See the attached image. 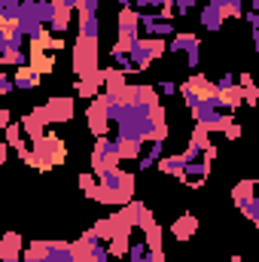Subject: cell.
I'll return each instance as SVG.
<instances>
[{"label":"cell","mask_w":259,"mask_h":262,"mask_svg":"<svg viewBox=\"0 0 259 262\" xmlns=\"http://www.w3.org/2000/svg\"><path fill=\"white\" fill-rule=\"evenodd\" d=\"M131 189H134V177L128 171H122L119 165L116 168H104L98 171V198L95 201H104V204H131Z\"/></svg>","instance_id":"obj_1"},{"label":"cell","mask_w":259,"mask_h":262,"mask_svg":"<svg viewBox=\"0 0 259 262\" xmlns=\"http://www.w3.org/2000/svg\"><path fill=\"white\" fill-rule=\"evenodd\" d=\"M34 143H31V165H37L40 171H46V168H52V165H58L61 159H64V143L55 137V134H49V131H40L37 137H31Z\"/></svg>","instance_id":"obj_2"},{"label":"cell","mask_w":259,"mask_h":262,"mask_svg":"<svg viewBox=\"0 0 259 262\" xmlns=\"http://www.w3.org/2000/svg\"><path fill=\"white\" fill-rule=\"evenodd\" d=\"M122 159L125 156H122V146H119L116 137L107 134V137H98L95 140V149H92V168H95V174L104 171V168H116Z\"/></svg>","instance_id":"obj_3"},{"label":"cell","mask_w":259,"mask_h":262,"mask_svg":"<svg viewBox=\"0 0 259 262\" xmlns=\"http://www.w3.org/2000/svg\"><path fill=\"white\" fill-rule=\"evenodd\" d=\"M165 49H168V46H165V40H159V37H140V40L128 43V55H131V61H134L137 70H146Z\"/></svg>","instance_id":"obj_4"},{"label":"cell","mask_w":259,"mask_h":262,"mask_svg":"<svg viewBox=\"0 0 259 262\" xmlns=\"http://www.w3.org/2000/svg\"><path fill=\"white\" fill-rule=\"evenodd\" d=\"M232 198L238 204V210L259 226V180H241L235 189H232Z\"/></svg>","instance_id":"obj_5"},{"label":"cell","mask_w":259,"mask_h":262,"mask_svg":"<svg viewBox=\"0 0 259 262\" xmlns=\"http://www.w3.org/2000/svg\"><path fill=\"white\" fill-rule=\"evenodd\" d=\"M168 52L171 55H186V67L195 70L201 61V40L195 34H177L171 43H168Z\"/></svg>","instance_id":"obj_6"},{"label":"cell","mask_w":259,"mask_h":262,"mask_svg":"<svg viewBox=\"0 0 259 262\" xmlns=\"http://www.w3.org/2000/svg\"><path fill=\"white\" fill-rule=\"evenodd\" d=\"M43 122H67L73 116V98H52L40 110H34Z\"/></svg>","instance_id":"obj_7"},{"label":"cell","mask_w":259,"mask_h":262,"mask_svg":"<svg viewBox=\"0 0 259 262\" xmlns=\"http://www.w3.org/2000/svg\"><path fill=\"white\" fill-rule=\"evenodd\" d=\"M73 67H76L79 76L98 70V43H92V40H79V43H76V64Z\"/></svg>","instance_id":"obj_8"},{"label":"cell","mask_w":259,"mask_h":262,"mask_svg":"<svg viewBox=\"0 0 259 262\" xmlns=\"http://www.w3.org/2000/svg\"><path fill=\"white\" fill-rule=\"evenodd\" d=\"M143 34H140V15H137V9H119V43H134V40H140Z\"/></svg>","instance_id":"obj_9"},{"label":"cell","mask_w":259,"mask_h":262,"mask_svg":"<svg viewBox=\"0 0 259 262\" xmlns=\"http://www.w3.org/2000/svg\"><path fill=\"white\" fill-rule=\"evenodd\" d=\"M198 21H201V28H204V31L220 34V28H223L226 15H223V9H217L213 3H204V6H201V12H198Z\"/></svg>","instance_id":"obj_10"},{"label":"cell","mask_w":259,"mask_h":262,"mask_svg":"<svg viewBox=\"0 0 259 262\" xmlns=\"http://www.w3.org/2000/svg\"><path fill=\"white\" fill-rule=\"evenodd\" d=\"M165 143H168V140H153L149 149H143V156L137 159V171H149V168H156V165L162 162V156H165Z\"/></svg>","instance_id":"obj_11"},{"label":"cell","mask_w":259,"mask_h":262,"mask_svg":"<svg viewBox=\"0 0 259 262\" xmlns=\"http://www.w3.org/2000/svg\"><path fill=\"white\" fill-rule=\"evenodd\" d=\"M79 40H92V43L101 40V21H98V15H79Z\"/></svg>","instance_id":"obj_12"},{"label":"cell","mask_w":259,"mask_h":262,"mask_svg":"<svg viewBox=\"0 0 259 262\" xmlns=\"http://www.w3.org/2000/svg\"><path fill=\"white\" fill-rule=\"evenodd\" d=\"M0 253H3V262H18L25 256V247L18 241V235H6L3 244H0Z\"/></svg>","instance_id":"obj_13"},{"label":"cell","mask_w":259,"mask_h":262,"mask_svg":"<svg viewBox=\"0 0 259 262\" xmlns=\"http://www.w3.org/2000/svg\"><path fill=\"white\" fill-rule=\"evenodd\" d=\"M40 70H34V67H18V73H15V89H21V92H31V89H37L40 85Z\"/></svg>","instance_id":"obj_14"},{"label":"cell","mask_w":259,"mask_h":262,"mask_svg":"<svg viewBox=\"0 0 259 262\" xmlns=\"http://www.w3.org/2000/svg\"><path fill=\"white\" fill-rule=\"evenodd\" d=\"M159 168H162V174H171V177H183V168H186V159L180 156V152H171V156H162V162H159Z\"/></svg>","instance_id":"obj_15"},{"label":"cell","mask_w":259,"mask_h":262,"mask_svg":"<svg viewBox=\"0 0 259 262\" xmlns=\"http://www.w3.org/2000/svg\"><path fill=\"white\" fill-rule=\"evenodd\" d=\"M195 229H198V220H195L192 213H186V216H180L174 226H171V235L177 238V241H186V238H192Z\"/></svg>","instance_id":"obj_16"},{"label":"cell","mask_w":259,"mask_h":262,"mask_svg":"<svg viewBox=\"0 0 259 262\" xmlns=\"http://www.w3.org/2000/svg\"><path fill=\"white\" fill-rule=\"evenodd\" d=\"M21 15V0H0V25H15Z\"/></svg>","instance_id":"obj_17"},{"label":"cell","mask_w":259,"mask_h":262,"mask_svg":"<svg viewBox=\"0 0 259 262\" xmlns=\"http://www.w3.org/2000/svg\"><path fill=\"white\" fill-rule=\"evenodd\" d=\"M207 3H213L217 9H223V15L229 18H241L244 15V0H207Z\"/></svg>","instance_id":"obj_18"},{"label":"cell","mask_w":259,"mask_h":262,"mask_svg":"<svg viewBox=\"0 0 259 262\" xmlns=\"http://www.w3.org/2000/svg\"><path fill=\"white\" fill-rule=\"evenodd\" d=\"M235 89H238V82H235V73H232V70H226V73L213 82V92H217V95H232Z\"/></svg>","instance_id":"obj_19"},{"label":"cell","mask_w":259,"mask_h":262,"mask_svg":"<svg viewBox=\"0 0 259 262\" xmlns=\"http://www.w3.org/2000/svg\"><path fill=\"white\" fill-rule=\"evenodd\" d=\"M79 186H82V192L89 198H98V183H95L92 174H82V177H79Z\"/></svg>","instance_id":"obj_20"},{"label":"cell","mask_w":259,"mask_h":262,"mask_svg":"<svg viewBox=\"0 0 259 262\" xmlns=\"http://www.w3.org/2000/svg\"><path fill=\"white\" fill-rule=\"evenodd\" d=\"M67 21H70V12H67V9H61V12H58V18L49 25V31H52V34H64V31H67Z\"/></svg>","instance_id":"obj_21"},{"label":"cell","mask_w":259,"mask_h":262,"mask_svg":"<svg viewBox=\"0 0 259 262\" xmlns=\"http://www.w3.org/2000/svg\"><path fill=\"white\" fill-rule=\"evenodd\" d=\"M156 89H159V95H165V98H174V95H177V82H171V79H162Z\"/></svg>","instance_id":"obj_22"},{"label":"cell","mask_w":259,"mask_h":262,"mask_svg":"<svg viewBox=\"0 0 259 262\" xmlns=\"http://www.w3.org/2000/svg\"><path fill=\"white\" fill-rule=\"evenodd\" d=\"M98 3L101 0H79V15H98Z\"/></svg>","instance_id":"obj_23"},{"label":"cell","mask_w":259,"mask_h":262,"mask_svg":"<svg viewBox=\"0 0 259 262\" xmlns=\"http://www.w3.org/2000/svg\"><path fill=\"white\" fill-rule=\"evenodd\" d=\"M195 3L198 0H174V9H177V15H189L195 9Z\"/></svg>","instance_id":"obj_24"},{"label":"cell","mask_w":259,"mask_h":262,"mask_svg":"<svg viewBox=\"0 0 259 262\" xmlns=\"http://www.w3.org/2000/svg\"><path fill=\"white\" fill-rule=\"evenodd\" d=\"M171 34H174V21H159V25H156V37H159V40H165V37H171Z\"/></svg>","instance_id":"obj_25"},{"label":"cell","mask_w":259,"mask_h":262,"mask_svg":"<svg viewBox=\"0 0 259 262\" xmlns=\"http://www.w3.org/2000/svg\"><path fill=\"white\" fill-rule=\"evenodd\" d=\"M15 89V76H9V73H0V95H9Z\"/></svg>","instance_id":"obj_26"},{"label":"cell","mask_w":259,"mask_h":262,"mask_svg":"<svg viewBox=\"0 0 259 262\" xmlns=\"http://www.w3.org/2000/svg\"><path fill=\"white\" fill-rule=\"evenodd\" d=\"M61 9H67V12H73V9H79V0H55Z\"/></svg>","instance_id":"obj_27"},{"label":"cell","mask_w":259,"mask_h":262,"mask_svg":"<svg viewBox=\"0 0 259 262\" xmlns=\"http://www.w3.org/2000/svg\"><path fill=\"white\" fill-rule=\"evenodd\" d=\"M250 37H253V49H256V55H259V28H250Z\"/></svg>","instance_id":"obj_28"},{"label":"cell","mask_w":259,"mask_h":262,"mask_svg":"<svg viewBox=\"0 0 259 262\" xmlns=\"http://www.w3.org/2000/svg\"><path fill=\"white\" fill-rule=\"evenodd\" d=\"M113 3H119L122 9H134V0H113Z\"/></svg>","instance_id":"obj_29"},{"label":"cell","mask_w":259,"mask_h":262,"mask_svg":"<svg viewBox=\"0 0 259 262\" xmlns=\"http://www.w3.org/2000/svg\"><path fill=\"white\" fill-rule=\"evenodd\" d=\"M232 262H241V256H232Z\"/></svg>","instance_id":"obj_30"}]
</instances>
